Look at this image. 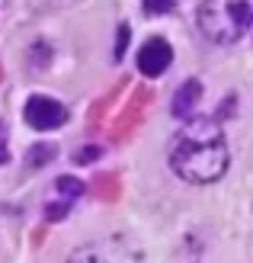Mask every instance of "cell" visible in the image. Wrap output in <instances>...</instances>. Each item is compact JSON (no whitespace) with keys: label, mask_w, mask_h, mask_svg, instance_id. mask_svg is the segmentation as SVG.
Instances as JSON below:
<instances>
[{"label":"cell","mask_w":253,"mask_h":263,"mask_svg":"<svg viewBox=\"0 0 253 263\" xmlns=\"http://www.w3.org/2000/svg\"><path fill=\"white\" fill-rule=\"evenodd\" d=\"M231 164V151H228V138L218 122L211 119H189L180 135L173 138L170 148V167L183 183H215L228 174Z\"/></svg>","instance_id":"obj_1"},{"label":"cell","mask_w":253,"mask_h":263,"mask_svg":"<svg viewBox=\"0 0 253 263\" xmlns=\"http://www.w3.org/2000/svg\"><path fill=\"white\" fill-rule=\"evenodd\" d=\"M199 29L215 45H234L253 29V0H202Z\"/></svg>","instance_id":"obj_2"},{"label":"cell","mask_w":253,"mask_h":263,"mask_svg":"<svg viewBox=\"0 0 253 263\" xmlns=\"http://www.w3.org/2000/svg\"><path fill=\"white\" fill-rule=\"evenodd\" d=\"M64 263H141V247L125 234H112V238L77 247Z\"/></svg>","instance_id":"obj_3"},{"label":"cell","mask_w":253,"mask_h":263,"mask_svg":"<svg viewBox=\"0 0 253 263\" xmlns=\"http://www.w3.org/2000/svg\"><path fill=\"white\" fill-rule=\"evenodd\" d=\"M26 122H29L32 128L38 132H51V128H61L64 122H68V109L61 106L58 100H51V97H32L29 103H26Z\"/></svg>","instance_id":"obj_4"},{"label":"cell","mask_w":253,"mask_h":263,"mask_svg":"<svg viewBox=\"0 0 253 263\" xmlns=\"http://www.w3.org/2000/svg\"><path fill=\"white\" fill-rule=\"evenodd\" d=\"M173 61V48L164 42V39H148L144 48L138 51V71L144 77H161Z\"/></svg>","instance_id":"obj_5"},{"label":"cell","mask_w":253,"mask_h":263,"mask_svg":"<svg viewBox=\"0 0 253 263\" xmlns=\"http://www.w3.org/2000/svg\"><path fill=\"white\" fill-rule=\"evenodd\" d=\"M199 97H202V84H199V81H186V84L177 90V97H173L170 112L177 116V119H189L192 109L199 106Z\"/></svg>","instance_id":"obj_6"},{"label":"cell","mask_w":253,"mask_h":263,"mask_svg":"<svg viewBox=\"0 0 253 263\" xmlns=\"http://www.w3.org/2000/svg\"><path fill=\"white\" fill-rule=\"evenodd\" d=\"M55 190H58V193H64V196H71V199H74V196H81V193H84V183H81V180H74V177H58Z\"/></svg>","instance_id":"obj_7"},{"label":"cell","mask_w":253,"mask_h":263,"mask_svg":"<svg viewBox=\"0 0 253 263\" xmlns=\"http://www.w3.org/2000/svg\"><path fill=\"white\" fill-rule=\"evenodd\" d=\"M51 157H55V148H51V144H38V148H32V154H29V164H45Z\"/></svg>","instance_id":"obj_8"},{"label":"cell","mask_w":253,"mask_h":263,"mask_svg":"<svg viewBox=\"0 0 253 263\" xmlns=\"http://www.w3.org/2000/svg\"><path fill=\"white\" fill-rule=\"evenodd\" d=\"M173 0H144V13H170Z\"/></svg>","instance_id":"obj_9"},{"label":"cell","mask_w":253,"mask_h":263,"mask_svg":"<svg viewBox=\"0 0 253 263\" xmlns=\"http://www.w3.org/2000/svg\"><path fill=\"white\" fill-rule=\"evenodd\" d=\"M68 205H71V202H58V205H48V212H45V218H48V221H55V218H61L64 212H68Z\"/></svg>","instance_id":"obj_10"},{"label":"cell","mask_w":253,"mask_h":263,"mask_svg":"<svg viewBox=\"0 0 253 263\" xmlns=\"http://www.w3.org/2000/svg\"><path fill=\"white\" fill-rule=\"evenodd\" d=\"M93 157H100V148H81V154H74V161L87 164V161H93Z\"/></svg>","instance_id":"obj_11"},{"label":"cell","mask_w":253,"mask_h":263,"mask_svg":"<svg viewBox=\"0 0 253 263\" xmlns=\"http://www.w3.org/2000/svg\"><path fill=\"white\" fill-rule=\"evenodd\" d=\"M125 45H128V26H122V29H119V45H115V58H122V55H125Z\"/></svg>","instance_id":"obj_12"},{"label":"cell","mask_w":253,"mask_h":263,"mask_svg":"<svg viewBox=\"0 0 253 263\" xmlns=\"http://www.w3.org/2000/svg\"><path fill=\"white\" fill-rule=\"evenodd\" d=\"M4 157H7V151H4V144H0V161H4Z\"/></svg>","instance_id":"obj_13"}]
</instances>
